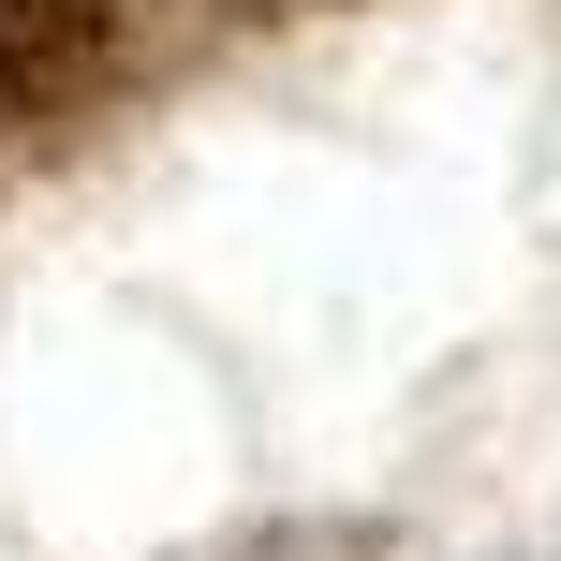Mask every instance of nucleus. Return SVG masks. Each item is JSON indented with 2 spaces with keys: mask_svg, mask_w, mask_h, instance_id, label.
I'll use <instances>...</instances> for the list:
<instances>
[{
  "mask_svg": "<svg viewBox=\"0 0 561 561\" xmlns=\"http://www.w3.org/2000/svg\"><path fill=\"white\" fill-rule=\"evenodd\" d=\"M59 45V0H0V59H15V75H30V59H45Z\"/></svg>",
  "mask_w": 561,
  "mask_h": 561,
  "instance_id": "1",
  "label": "nucleus"
}]
</instances>
